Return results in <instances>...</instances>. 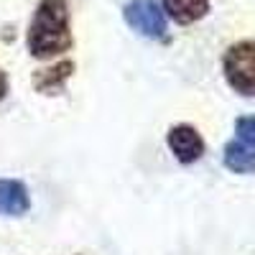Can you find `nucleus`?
<instances>
[{
  "label": "nucleus",
  "mask_w": 255,
  "mask_h": 255,
  "mask_svg": "<svg viewBox=\"0 0 255 255\" xmlns=\"http://www.w3.org/2000/svg\"><path fill=\"white\" fill-rule=\"evenodd\" d=\"M222 163L232 174H240V176L255 174V148L243 140H230L222 151Z\"/></svg>",
  "instance_id": "6e6552de"
},
{
  "label": "nucleus",
  "mask_w": 255,
  "mask_h": 255,
  "mask_svg": "<svg viewBox=\"0 0 255 255\" xmlns=\"http://www.w3.org/2000/svg\"><path fill=\"white\" fill-rule=\"evenodd\" d=\"M235 133H238V140L248 143L255 148V115H243L235 120Z\"/></svg>",
  "instance_id": "1a4fd4ad"
},
{
  "label": "nucleus",
  "mask_w": 255,
  "mask_h": 255,
  "mask_svg": "<svg viewBox=\"0 0 255 255\" xmlns=\"http://www.w3.org/2000/svg\"><path fill=\"white\" fill-rule=\"evenodd\" d=\"M123 18L130 26V31H135L143 38L151 41H166L168 38V28H166V13L156 0H130L123 8Z\"/></svg>",
  "instance_id": "7ed1b4c3"
},
{
  "label": "nucleus",
  "mask_w": 255,
  "mask_h": 255,
  "mask_svg": "<svg viewBox=\"0 0 255 255\" xmlns=\"http://www.w3.org/2000/svg\"><path fill=\"white\" fill-rule=\"evenodd\" d=\"M28 209H31V194L26 184L18 179H0V215L23 217Z\"/></svg>",
  "instance_id": "423d86ee"
},
{
  "label": "nucleus",
  "mask_w": 255,
  "mask_h": 255,
  "mask_svg": "<svg viewBox=\"0 0 255 255\" xmlns=\"http://www.w3.org/2000/svg\"><path fill=\"white\" fill-rule=\"evenodd\" d=\"M10 92V79H8V72L0 69V102H3Z\"/></svg>",
  "instance_id": "9d476101"
},
{
  "label": "nucleus",
  "mask_w": 255,
  "mask_h": 255,
  "mask_svg": "<svg viewBox=\"0 0 255 255\" xmlns=\"http://www.w3.org/2000/svg\"><path fill=\"white\" fill-rule=\"evenodd\" d=\"M161 3L166 18H171L179 26H191L209 13V0H161Z\"/></svg>",
  "instance_id": "0eeeda50"
},
{
  "label": "nucleus",
  "mask_w": 255,
  "mask_h": 255,
  "mask_svg": "<svg viewBox=\"0 0 255 255\" xmlns=\"http://www.w3.org/2000/svg\"><path fill=\"white\" fill-rule=\"evenodd\" d=\"M26 46L38 61L61 56L74 46L69 0H38L26 31Z\"/></svg>",
  "instance_id": "f257e3e1"
},
{
  "label": "nucleus",
  "mask_w": 255,
  "mask_h": 255,
  "mask_svg": "<svg viewBox=\"0 0 255 255\" xmlns=\"http://www.w3.org/2000/svg\"><path fill=\"white\" fill-rule=\"evenodd\" d=\"M166 143L171 148V153L179 163L189 166V163H197L202 156H204V138L202 133L197 130L194 125H186V123H179L174 125L166 135Z\"/></svg>",
  "instance_id": "20e7f679"
},
{
  "label": "nucleus",
  "mask_w": 255,
  "mask_h": 255,
  "mask_svg": "<svg viewBox=\"0 0 255 255\" xmlns=\"http://www.w3.org/2000/svg\"><path fill=\"white\" fill-rule=\"evenodd\" d=\"M74 69H77V64L72 59H61L54 67L33 72L31 84L38 95H61L64 87H67V82L74 77Z\"/></svg>",
  "instance_id": "39448f33"
},
{
  "label": "nucleus",
  "mask_w": 255,
  "mask_h": 255,
  "mask_svg": "<svg viewBox=\"0 0 255 255\" xmlns=\"http://www.w3.org/2000/svg\"><path fill=\"white\" fill-rule=\"evenodd\" d=\"M222 74L232 92L255 97V41L245 38L232 44L222 56Z\"/></svg>",
  "instance_id": "f03ea898"
}]
</instances>
